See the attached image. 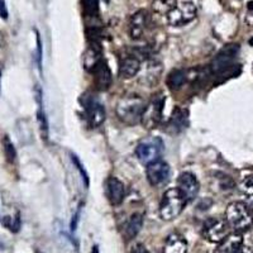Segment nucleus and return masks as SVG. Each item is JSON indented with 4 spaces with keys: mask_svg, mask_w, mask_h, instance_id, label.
Masks as SVG:
<instances>
[{
    "mask_svg": "<svg viewBox=\"0 0 253 253\" xmlns=\"http://www.w3.org/2000/svg\"><path fill=\"white\" fill-rule=\"evenodd\" d=\"M225 220L234 232H246L253 225V210L243 202L230 203L225 209Z\"/></svg>",
    "mask_w": 253,
    "mask_h": 253,
    "instance_id": "obj_1",
    "label": "nucleus"
},
{
    "mask_svg": "<svg viewBox=\"0 0 253 253\" xmlns=\"http://www.w3.org/2000/svg\"><path fill=\"white\" fill-rule=\"evenodd\" d=\"M144 108H146V103L141 96L128 95L119 99L115 112L123 123L128 126H134L137 123H141Z\"/></svg>",
    "mask_w": 253,
    "mask_h": 253,
    "instance_id": "obj_2",
    "label": "nucleus"
},
{
    "mask_svg": "<svg viewBox=\"0 0 253 253\" xmlns=\"http://www.w3.org/2000/svg\"><path fill=\"white\" fill-rule=\"evenodd\" d=\"M186 203L177 187L169 189L162 196L161 204H160V216L162 220H173L182 213Z\"/></svg>",
    "mask_w": 253,
    "mask_h": 253,
    "instance_id": "obj_3",
    "label": "nucleus"
},
{
    "mask_svg": "<svg viewBox=\"0 0 253 253\" xmlns=\"http://www.w3.org/2000/svg\"><path fill=\"white\" fill-rule=\"evenodd\" d=\"M164 152V142L158 137L142 141L135 148V156L143 165H150L158 161Z\"/></svg>",
    "mask_w": 253,
    "mask_h": 253,
    "instance_id": "obj_4",
    "label": "nucleus"
},
{
    "mask_svg": "<svg viewBox=\"0 0 253 253\" xmlns=\"http://www.w3.org/2000/svg\"><path fill=\"white\" fill-rule=\"evenodd\" d=\"M239 53V46L238 44L230 43L224 46L220 51L218 52V55L214 57L211 61L210 69L213 71V74H223V72L228 71L234 66V62L237 60V56Z\"/></svg>",
    "mask_w": 253,
    "mask_h": 253,
    "instance_id": "obj_5",
    "label": "nucleus"
},
{
    "mask_svg": "<svg viewBox=\"0 0 253 253\" xmlns=\"http://www.w3.org/2000/svg\"><path fill=\"white\" fill-rule=\"evenodd\" d=\"M195 15L196 8L193 0H177L175 8L167 14V20L171 26L180 27L191 22Z\"/></svg>",
    "mask_w": 253,
    "mask_h": 253,
    "instance_id": "obj_6",
    "label": "nucleus"
},
{
    "mask_svg": "<svg viewBox=\"0 0 253 253\" xmlns=\"http://www.w3.org/2000/svg\"><path fill=\"white\" fill-rule=\"evenodd\" d=\"M165 96L158 94L148 104H146L143 115H142L141 123L146 129H153L162 121V113H164Z\"/></svg>",
    "mask_w": 253,
    "mask_h": 253,
    "instance_id": "obj_7",
    "label": "nucleus"
},
{
    "mask_svg": "<svg viewBox=\"0 0 253 253\" xmlns=\"http://www.w3.org/2000/svg\"><path fill=\"white\" fill-rule=\"evenodd\" d=\"M83 108L85 110V117L92 128H98L105 122V108L99 100L89 95H83Z\"/></svg>",
    "mask_w": 253,
    "mask_h": 253,
    "instance_id": "obj_8",
    "label": "nucleus"
},
{
    "mask_svg": "<svg viewBox=\"0 0 253 253\" xmlns=\"http://www.w3.org/2000/svg\"><path fill=\"white\" fill-rule=\"evenodd\" d=\"M229 234V225L227 220L218 218H209L203 227V236L211 243H220Z\"/></svg>",
    "mask_w": 253,
    "mask_h": 253,
    "instance_id": "obj_9",
    "label": "nucleus"
},
{
    "mask_svg": "<svg viewBox=\"0 0 253 253\" xmlns=\"http://www.w3.org/2000/svg\"><path fill=\"white\" fill-rule=\"evenodd\" d=\"M147 180L152 186H161V185L166 184L170 177V166L165 161L152 162V164L147 165Z\"/></svg>",
    "mask_w": 253,
    "mask_h": 253,
    "instance_id": "obj_10",
    "label": "nucleus"
},
{
    "mask_svg": "<svg viewBox=\"0 0 253 253\" xmlns=\"http://www.w3.org/2000/svg\"><path fill=\"white\" fill-rule=\"evenodd\" d=\"M177 189L182 194L186 202H191L198 196L200 185H199L198 178L190 172H184L180 175L177 182Z\"/></svg>",
    "mask_w": 253,
    "mask_h": 253,
    "instance_id": "obj_11",
    "label": "nucleus"
},
{
    "mask_svg": "<svg viewBox=\"0 0 253 253\" xmlns=\"http://www.w3.org/2000/svg\"><path fill=\"white\" fill-rule=\"evenodd\" d=\"M150 24V15L146 10H138L129 19V36L132 40L138 41L144 36L147 27Z\"/></svg>",
    "mask_w": 253,
    "mask_h": 253,
    "instance_id": "obj_12",
    "label": "nucleus"
},
{
    "mask_svg": "<svg viewBox=\"0 0 253 253\" xmlns=\"http://www.w3.org/2000/svg\"><path fill=\"white\" fill-rule=\"evenodd\" d=\"M105 189H107V196L110 204L117 207L123 203L126 198V186L121 180L117 177H109L105 184Z\"/></svg>",
    "mask_w": 253,
    "mask_h": 253,
    "instance_id": "obj_13",
    "label": "nucleus"
},
{
    "mask_svg": "<svg viewBox=\"0 0 253 253\" xmlns=\"http://www.w3.org/2000/svg\"><path fill=\"white\" fill-rule=\"evenodd\" d=\"M92 76H94V83L96 89L99 90H108L110 86H112L113 78H112V72H110L109 67H108L107 62L104 60L100 61L98 66L95 67L91 71Z\"/></svg>",
    "mask_w": 253,
    "mask_h": 253,
    "instance_id": "obj_14",
    "label": "nucleus"
},
{
    "mask_svg": "<svg viewBox=\"0 0 253 253\" xmlns=\"http://www.w3.org/2000/svg\"><path fill=\"white\" fill-rule=\"evenodd\" d=\"M243 246V238L241 233L228 234L220 243H218V247L215 248L214 253H237Z\"/></svg>",
    "mask_w": 253,
    "mask_h": 253,
    "instance_id": "obj_15",
    "label": "nucleus"
},
{
    "mask_svg": "<svg viewBox=\"0 0 253 253\" xmlns=\"http://www.w3.org/2000/svg\"><path fill=\"white\" fill-rule=\"evenodd\" d=\"M141 71V62L135 56H126L119 65V75L123 79L134 78Z\"/></svg>",
    "mask_w": 253,
    "mask_h": 253,
    "instance_id": "obj_16",
    "label": "nucleus"
},
{
    "mask_svg": "<svg viewBox=\"0 0 253 253\" xmlns=\"http://www.w3.org/2000/svg\"><path fill=\"white\" fill-rule=\"evenodd\" d=\"M187 242L181 234L172 233L167 237L165 243L164 253H186Z\"/></svg>",
    "mask_w": 253,
    "mask_h": 253,
    "instance_id": "obj_17",
    "label": "nucleus"
},
{
    "mask_svg": "<svg viewBox=\"0 0 253 253\" xmlns=\"http://www.w3.org/2000/svg\"><path fill=\"white\" fill-rule=\"evenodd\" d=\"M162 67L161 63L157 61H148L146 63V69L141 76V81L148 86H152L153 84H157L160 75H161Z\"/></svg>",
    "mask_w": 253,
    "mask_h": 253,
    "instance_id": "obj_18",
    "label": "nucleus"
},
{
    "mask_svg": "<svg viewBox=\"0 0 253 253\" xmlns=\"http://www.w3.org/2000/svg\"><path fill=\"white\" fill-rule=\"evenodd\" d=\"M142 225H143V215L139 213L133 214L124 227V236H126V241L134 238L142 229Z\"/></svg>",
    "mask_w": 253,
    "mask_h": 253,
    "instance_id": "obj_19",
    "label": "nucleus"
},
{
    "mask_svg": "<svg viewBox=\"0 0 253 253\" xmlns=\"http://www.w3.org/2000/svg\"><path fill=\"white\" fill-rule=\"evenodd\" d=\"M171 129L175 133L181 132L186 128L187 126V112L186 110L181 109V108H176L172 113L170 122H169Z\"/></svg>",
    "mask_w": 253,
    "mask_h": 253,
    "instance_id": "obj_20",
    "label": "nucleus"
},
{
    "mask_svg": "<svg viewBox=\"0 0 253 253\" xmlns=\"http://www.w3.org/2000/svg\"><path fill=\"white\" fill-rule=\"evenodd\" d=\"M36 92H37V101H38V113H37V119H38V126H40V132L42 138L44 141L48 139V123H47L46 114H44V110L42 108V91H41L40 87L36 89Z\"/></svg>",
    "mask_w": 253,
    "mask_h": 253,
    "instance_id": "obj_21",
    "label": "nucleus"
},
{
    "mask_svg": "<svg viewBox=\"0 0 253 253\" xmlns=\"http://www.w3.org/2000/svg\"><path fill=\"white\" fill-rule=\"evenodd\" d=\"M101 60L103 58H101L99 49L95 46H90L86 49V52L84 53V67L89 72H91L100 63Z\"/></svg>",
    "mask_w": 253,
    "mask_h": 253,
    "instance_id": "obj_22",
    "label": "nucleus"
},
{
    "mask_svg": "<svg viewBox=\"0 0 253 253\" xmlns=\"http://www.w3.org/2000/svg\"><path fill=\"white\" fill-rule=\"evenodd\" d=\"M239 189L245 198V203L253 210V175L243 178L239 185Z\"/></svg>",
    "mask_w": 253,
    "mask_h": 253,
    "instance_id": "obj_23",
    "label": "nucleus"
},
{
    "mask_svg": "<svg viewBox=\"0 0 253 253\" xmlns=\"http://www.w3.org/2000/svg\"><path fill=\"white\" fill-rule=\"evenodd\" d=\"M186 72L184 70H173L167 78V85L171 90H177L182 86L186 81Z\"/></svg>",
    "mask_w": 253,
    "mask_h": 253,
    "instance_id": "obj_24",
    "label": "nucleus"
},
{
    "mask_svg": "<svg viewBox=\"0 0 253 253\" xmlns=\"http://www.w3.org/2000/svg\"><path fill=\"white\" fill-rule=\"evenodd\" d=\"M177 0H153V10L158 14H169L175 8Z\"/></svg>",
    "mask_w": 253,
    "mask_h": 253,
    "instance_id": "obj_25",
    "label": "nucleus"
},
{
    "mask_svg": "<svg viewBox=\"0 0 253 253\" xmlns=\"http://www.w3.org/2000/svg\"><path fill=\"white\" fill-rule=\"evenodd\" d=\"M3 150H4V155L6 157V161L13 164L15 161V157H17V152H15L14 144L13 142L9 139L8 135H5L3 138Z\"/></svg>",
    "mask_w": 253,
    "mask_h": 253,
    "instance_id": "obj_26",
    "label": "nucleus"
},
{
    "mask_svg": "<svg viewBox=\"0 0 253 253\" xmlns=\"http://www.w3.org/2000/svg\"><path fill=\"white\" fill-rule=\"evenodd\" d=\"M83 9L85 15L87 17H95L98 14L99 6L98 0H83Z\"/></svg>",
    "mask_w": 253,
    "mask_h": 253,
    "instance_id": "obj_27",
    "label": "nucleus"
},
{
    "mask_svg": "<svg viewBox=\"0 0 253 253\" xmlns=\"http://www.w3.org/2000/svg\"><path fill=\"white\" fill-rule=\"evenodd\" d=\"M71 161L74 162V165H75L76 169L79 170L80 175L83 176V180L85 181V185H86V186H89V177H87L86 171H85V169H84L83 165H81V162H80V160L78 158V156H75L74 153H71Z\"/></svg>",
    "mask_w": 253,
    "mask_h": 253,
    "instance_id": "obj_28",
    "label": "nucleus"
},
{
    "mask_svg": "<svg viewBox=\"0 0 253 253\" xmlns=\"http://www.w3.org/2000/svg\"><path fill=\"white\" fill-rule=\"evenodd\" d=\"M246 22L250 26H253V1H250L247 5V15H246Z\"/></svg>",
    "mask_w": 253,
    "mask_h": 253,
    "instance_id": "obj_29",
    "label": "nucleus"
},
{
    "mask_svg": "<svg viewBox=\"0 0 253 253\" xmlns=\"http://www.w3.org/2000/svg\"><path fill=\"white\" fill-rule=\"evenodd\" d=\"M0 18L3 19L8 18V8L5 5V0H0Z\"/></svg>",
    "mask_w": 253,
    "mask_h": 253,
    "instance_id": "obj_30",
    "label": "nucleus"
},
{
    "mask_svg": "<svg viewBox=\"0 0 253 253\" xmlns=\"http://www.w3.org/2000/svg\"><path fill=\"white\" fill-rule=\"evenodd\" d=\"M132 253H150V252H148V251H147L142 245H138V246H135L134 250L132 251Z\"/></svg>",
    "mask_w": 253,
    "mask_h": 253,
    "instance_id": "obj_31",
    "label": "nucleus"
},
{
    "mask_svg": "<svg viewBox=\"0 0 253 253\" xmlns=\"http://www.w3.org/2000/svg\"><path fill=\"white\" fill-rule=\"evenodd\" d=\"M237 253H251V251L248 250V248H243V247H242L241 250H239Z\"/></svg>",
    "mask_w": 253,
    "mask_h": 253,
    "instance_id": "obj_32",
    "label": "nucleus"
},
{
    "mask_svg": "<svg viewBox=\"0 0 253 253\" xmlns=\"http://www.w3.org/2000/svg\"><path fill=\"white\" fill-rule=\"evenodd\" d=\"M92 253H99V252H98V247H94V248H92Z\"/></svg>",
    "mask_w": 253,
    "mask_h": 253,
    "instance_id": "obj_33",
    "label": "nucleus"
},
{
    "mask_svg": "<svg viewBox=\"0 0 253 253\" xmlns=\"http://www.w3.org/2000/svg\"><path fill=\"white\" fill-rule=\"evenodd\" d=\"M250 44H251V46H253V37L250 40Z\"/></svg>",
    "mask_w": 253,
    "mask_h": 253,
    "instance_id": "obj_34",
    "label": "nucleus"
},
{
    "mask_svg": "<svg viewBox=\"0 0 253 253\" xmlns=\"http://www.w3.org/2000/svg\"><path fill=\"white\" fill-rule=\"evenodd\" d=\"M1 47H3V44H1V40H0V52H1ZM1 57V56H0Z\"/></svg>",
    "mask_w": 253,
    "mask_h": 253,
    "instance_id": "obj_35",
    "label": "nucleus"
}]
</instances>
